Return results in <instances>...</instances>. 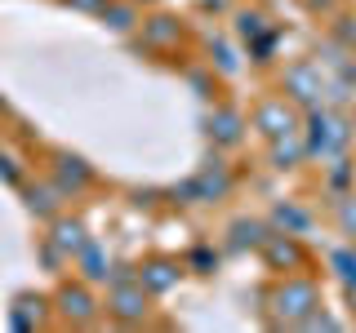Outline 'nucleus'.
<instances>
[{"label":"nucleus","instance_id":"6","mask_svg":"<svg viewBox=\"0 0 356 333\" xmlns=\"http://www.w3.org/2000/svg\"><path fill=\"white\" fill-rule=\"evenodd\" d=\"M58 307H63V316L72 320V325H89V320H94V298H89L85 284H63L58 289Z\"/></svg>","mask_w":356,"mask_h":333},{"label":"nucleus","instance_id":"23","mask_svg":"<svg viewBox=\"0 0 356 333\" xmlns=\"http://www.w3.org/2000/svg\"><path fill=\"white\" fill-rule=\"evenodd\" d=\"M348 178H352L348 160H339V169H330V187H334V191H343V187H348Z\"/></svg>","mask_w":356,"mask_h":333},{"label":"nucleus","instance_id":"13","mask_svg":"<svg viewBox=\"0 0 356 333\" xmlns=\"http://www.w3.org/2000/svg\"><path fill=\"white\" fill-rule=\"evenodd\" d=\"M58 196H67L63 187H27V205L36 209L40 218H44V214H54V209H58Z\"/></svg>","mask_w":356,"mask_h":333},{"label":"nucleus","instance_id":"7","mask_svg":"<svg viewBox=\"0 0 356 333\" xmlns=\"http://www.w3.org/2000/svg\"><path fill=\"white\" fill-rule=\"evenodd\" d=\"M227 187H232V178H227V169L214 160L200 178H192V182L183 187V196H196V200H214V196H227Z\"/></svg>","mask_w":356,"mask_h":333},{"label":"nucleus","instance_id":"8","mask_svg":"<svg viewBox=\"0 0 356 333\" xmlns=\"http://www.w3.org/2000/svg\"><path fill=\"white\" fill-rule=\"evenodd\" d=\"M54 160H58V187H63V191H81L89 178H94V169H89L81 155H67V151H58Z\"/></svg>","mask_w":356,"mask_h":333},{"label":"nucleus","instance_id":"21","mask_svg":"<svg viewBox=\"0 0 356 333\" xmlns=\"http://www.w3.org/2000/svg\"><path fill=\"white\" fill-rule=\"evenodd\" d=\"M334 266H339V271H343V280H348V284L356 289V258H352L348 249H343V253H334Z\"/></svg>","mask_w":356,"mask_h":333},{"label":"nucleus","instance_id":"12","mask_svg":"<svg viewBox=\"0 0 356 333\" xmlns=\"http://www.w3.org/2000/svg\"><path fill=\"white\" fill-rule=\"evenodd\" d=\"M307 147L298 142V133H285V138H276V147H272V164H281V169H289L294 160H303Z\"/></svg>","mask_w":356,"mask_h":333},{"label":"nucleus","instance_id":"9","mask_svg":"<svg viewBox=\"0 0 356 333\" xmlns=\"http://www.w3.org/2000/svg\"><path fill=\"white\" fill-rule=\"evenodd\" d=\"M54 244L63 249V258H76V253L89 244V240H85V227H81L76 218H58V222H54Z\"/></svg>","mask_w":356,"mask_h":333},{"label":"nucleus","instance_id":"2","mask_svg":"<svg viewBox=\"0 0 356 333\" xmlns=\"http://www.w3.org/2000/svg\"><path fill=\"white\" fill-rule=\"evenodd\" d=\"M348 142V125L339 116H330L325 107L312 111V138H307V155H334Z\"/></svg>","mask_w":356,"mask_h":333},{"label":"nucleus","instance_id":"25","mask_svg":"<svg viewBox=\"0 0 356 333\" xmlns=\"http://www.w3.org/2000/svg\"><path fill=\"white\" fill-rule=\"evenodd\" d=\"M0 173H5L9 182H18V169H14V160H9V155H0Z\"/></svg>","mask_w":356,"mask_h":333},{"label":"nucleus","instance_id":"26","mask_svg":"<svg viewBox=\"0 0 356 333\" xmlns=\"http://www.w3.org/2000/svg\"><path fill=\"white\" fill-rule=\"evenodd\" d=\"M192 262H196V266H209L214 258H209V249H196V253H192Z\"/></svg>","mask_w":356,"mask_h":333},{"label":"nucleus","instance_id":"1","mask_svg":"<svg viewBox=\"0 0 356 333\" xmlns=\"http://www.w3.org/2000/svg\"><path fill=\"white\" fill-rule=\"evenodd\" d=\"M312 311H316V289L307 280H285L276 289V316H281L285 325H303Z\"/></svg>","mask_w":356,"mask_h":333},{"label":"nucleus","instance_id":"5","mask_svg":"<svg viewBox=\"0 0 356 333\" xmlns=\"http://www.w3.org/2000/svg\"><path fill=\"white\" fill-rule=\"evenodd\" d=\"M285 89L298 98V103H312V107L325 98V80H321V71H316V67H307V62H298V67H289V71H285Z\"/></svg>","mask_w":356,"mask_h":333},{"label":"nucleus","instance_id":"16","mask_svg":"<svg viewBox=\"0 0 356 333\" xmlns=\"http://www.w3.org/2000/svg\"><path fill=\"white\" fill-rule=\"evenodd\" d=\"M143 31H147V44H174L178 40L174 18H152V22H143Z\"/></svg>","mask_w":356,"mask_h":333},{"label":"nucleus","instance_id":"19","mask_svg":"<svg viewBox=\"0 0 356 333\" xmlns=\"http://www.w3.org/2000/svg\"><path fill=\"white\" fill-rule=\"evenodd\" d=\"M103 18H107V22H111L116 31H129L134 22H138V18H134V9H129V5H107V9H103Z\"/></svg>","mask_w":356,"mask_h":333},{"label":"nucleus","instance_id":"24","mask_svg":"<svg viewBox=\"0 0 356 333\" xmlns=\"http://www.w3.org/2000/svg\"><path fill=\"white\" fill-rule=\"evenodd\" d=\"M67 5H72V9H107L111 0H67Z\"/></svg>","mask_w":356,"mask_h":333},{"label":"nucleus","instance_id":"15","mask_svg":"<svg viewBox=\"0 0 356 333\" xmlns=\"http://www.w3.org/2000/svg\"><path fill=\"white\" fill-rule=\"evenodd\" d=\"M76 258H81L85 280H103V275H107V258H103V249H98V244H85Z\"/></svg>","mask_w":356,"mask_h":333},{"label":"nucleus","instance_id":"14","mask_svg":"<svg viewBox=\"0 0 356 333\" xmlns=\"http://www.w3.org/2000/svg\"><path fill=\"white\" fill-rule=\"evenodd\" d=\"M138 280L147 284V293H165V289H170V284L178 280V275H174V266H170V262H152L147 271L138 275Z\"/></svg>","mask_w":356,"mask_h":333},{"label":"nucleus","instance_id":"11","mask_svg":"<svg viewBox=\"0 0 356 333\" xmlns=\"http://www.w3.org/2000/svg\"><path fill=\"white\" fill-rule=\"evenodd\" d=\"M263 253H267V262H272V266H298V258H303L298 244L285 240V236H267L263 240Z\"/></svg>","mask_w":356,"mask_h":333},{"label":"nucleus","instance_id":"3","mask_svg":"<svg viewBox=\"0 0 356 333\" xmlns=\"http://www.w3.org/2000/svg\"><path fill=\"white\" fill-rule=\"evenodd\" d=\"M254 125L276 142V138H285V133H298V116H294V107H289L285 98H267V103L254 107Z\"/></svg>","mask_w":356,"mask_h":333},{"label":"nucleus","instance_id":"10","mask_svg":"<svg viewBox=\"0 0 356 333\" xmlns=\"http://www.w3.org/2000/svg\"><path fill=\"white\" fill-rule=\"evenodd\" d=\"M209 129H214V142L218 147H232V142H241V116L232 107H218L214 120H209Z\"/></svg>","mask_w":356,"mask_h":333},{"label":"nucleus","instance_id":"22","mask_svg":"<svg viewBox=\"0 0 356 333\" xmlns=\"http://www.w3.org/2000/svg\"><path fill=\"white\" fill-rule=\"evenodd\" d=\"M241 36L250 40V36H263V18L259 14H241Z\"/></svg>","mask_w":356,"mask_h":333},{"label":"nucleus","instance_id":"17","mask_svg":"<svg viewBox=\"0 0 356 333\" xmlns=\"http://www.w3.org/2000/svg\"><path fill=\"white\" fill-rule=\"evenodd\" d=\"M276 222L285 227V236H294V231H307V214H303V209H294V205H281V209H276Z\"/></svg>","mask_w":356,"mask_h":333},{"label":"nucleus","instance_id":"4","mask_svg":"<svg viewBox=\"0 0 356 333\" xmlns=\"http://www.w3.org/2000/svg\"><path fill=\"white\" fill-rule=\"evenodd\" d=\"M111 311H116L120 320H143L147 316V284L120 275L116 289H111Z\"/></svg>","mask_w":356,"mask_h":333},{"label":"nucleus","instance_id":"18","mask_svg":"<svg viewBox=\"0 0 356 333\" xmlns=\"http://www.w3.org/2000/svg\"><path fill=\"white\" fill-rule=\"evenodd\" d=\"M267 236H263V227L259 222H236V227H232V244H236V249H245V244H263Z\"/></svg>","mask_w":356,"mask_h":333},{"label":"nucleus","instance_id":"20","mask_svg":"<svg viewBox=\"0 0 356 333\" xmlns=\"http://www.w3.org/2000/svg\"><path fill=\"white\" fill-rule=\"evenodd\" d=\"M339 227H343V236H352V240H356V196L339 200Z\"/></svg>","mask_w":356,"mask_h":333}]
</instances>
